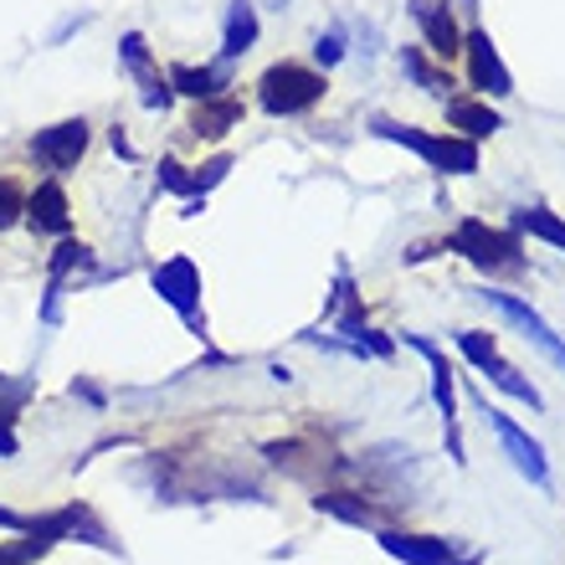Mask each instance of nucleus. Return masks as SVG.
Segmentation results:
<instances>
[{
    "label": "nucleus",
    "instance_id": "nucleus-9",
    "mask_svg": "<svg viewBox=\"0 0 565 565\" xmlns=\"http://www.w3.org/2000/svg\"><path fill=\"white\" fill-rule=\"evenodd\" d=\"M375 535H381V551L406 565H458L452 545L437 535H406V530H375ZM462 565H478V555H468Z\"/></svg>",
    "mask_w": 565,
    "mask_h": 565
},
{
    "label": "nucleus",
    "instance_id": "nucleus-7",
    "mask_svg": "<svg viewBox=\"0 0 565 565\" xmlns=\"http://www.w3.org/2000/svg\"><path fill=\"white\" fill-rule=\"evenodd\" d=\"M483 417H489V431L499 437V447L509 452V462H514V468H520V473L530 478L535 489H551V462H545V447H540L524 427H514L504 412H493V406L483 412Z\"/></svg>",
    "mask_w": 565,
    "mask_h": 565
},
{
    "label": "nucleus",
    "instance_id": "nucleus-2",
    "mask_svg": "<svg viewBox=\"0 0 565 565\" xmlns=\"http://www.w3.org/2000/svg\"><path fill=\"white\" fill-rule=\"evenodd\" d=\"M257 98H263L268 114L294 119V114H303V108H313L324 98V73H313L303 62H273L268 73L257 77Z\"/></svg>",
    "mask_w": 565,
    "mask_h": 565
},
{
    "label": "nucleus",
    "instance_id": "nucleus-30",
    "mask_svg": "<svg viewBox=\"0 0 565 565\" xmlns=\"http://www.w3.org/2000/svg\"><path fill=\"white\" fill-rule=\"evenodd\" d=\"M73 396H83V402H93V406H104V391L88 386V381H73Z\"/></svg>",
    "mask_w": 565,
    "mask_h": 565
},
{
    "label": "nucleus",
    "instance_id": "nucleus-25",
    "mask_svg": "<svg viewBox=\"0 0 565 565\" xmlns=\"http://www.w3.org/2000/svg\"><path fill=\"white\" fill-rule=\"evenodd\" d=\"M21 216H26V195H21V185H15L11 175H6V180H0V232H6V226H15Z\"/></svg>",
    "mask_w": 565,
    "mask_h": 565
},
{
    "label": "nucleus",
    "instance_id": "nucleus-4",
    "mask_svg": "<svg viewBox=\"0 0 565 565\" xmlns=\"http://www.w3.org/2000/svg\"><path fill=\"white\" fill-rule=\"evenodd\" d=\"M458 350H462L468 360H473L478 371L489 375V381H493L499 391L520 396V402L530 406V412H540V406H545V396L535 391V381H524V375L514 371V365H509L504 355H499V340H493V334H483V329H462V334H458Z\"/></svg>",
    "mask_w": 565,
    "mask_h": 565
},
{
    "label": "nucleus",
    "instance_id": "nucleus-22",
    "mask_svg": "<svg viewBox=\"0 0 565 565\" xmlns=\"http://www.w3.org/2000/svg\"><path fill=\"white\" fill-rule=\"evenodd\" d=\"M402 67H406L412 77H417V88H422V93H437V98H443V93L452 88V77H447L443 67H431V62L422 57L417 46H406V52H402Z\"/></svg>",
    "mask_w": 565,
    "mask_h": 565
},
{
    "label": "nucleus",
    "instance_id": "nucleus-27",
    "mask_svg": "<svg viewBox=\"0 0 565 565\" xmlns=\"http://www.w3.org/2000/svg\"><path fill=\"white\" fill-rule=\"evenodd\" d=\"M313 57L324 62V67H334V62L344 57V36H340V31H324V36H319V46H313Z\"/></svg>",
    "mask_w": 565,
    "mask_h": 565
},
{
    "label": "nucleus",
    "instance_id": "nucleus-28",
    "mask_svg": "<svg viewBox=\"0 0 565 565\" xmlns=\"http://www.w3.org/2000/svg\"><path fill=\"white\" fill-rule=\"evenodd\" d=\"M226 170H232V160H226V154H216L211 164H201V175H195V195H206L211 185H216V180L226 175Z\"/></svg>",
    "mask_w": 565,
    "mask_h": 565
},
{
    "label": "nucleus",
    "instance_id": "nucleus-18",
    "mask_svg": "<svg viewBox=\"0 0 565 565\" xmlns=\"http://www.w3.org/2000/svg\"><path fill=\"white\" fill-rule=\"evenodd\" d=\"M447 124H452V129H462L468 139H489L493 129H504V124H499V114H493L489 104H473V98H452V104H447Z\"/></svg>",
    "mask_w": 565,
    "mask_h": 565
},
{
    "label": "nucleus",
    "instance_id": "nucleus-24",
    "mask_svg": "<svg viewBox=\"0 0 565 565\" xmlns=\"http://www.w3.org/2000/svg\"><path fill=\"white\" fill-rule=\"evenodd\" d=\"M77 268H93V253L83 247V242H62L57 253H52V282H62L67 273H77Z\"/></svg>",
    "mask_w": 565,
    "mask_h": 565
},
{
    "label": "nucleus",
    "instance_id": "nucleus-6",
    "mask_svg": "<svg viewBox=\"0 0 565 565\" xmlns=\"http://www.w3.org/2000/svg\"><path fill=\"white\" fill-rule=\"evenodd\" d=\"M478 303H489V309L499 313V319H509V324L520 329L524 340L535 344V350H540L545 360H551V365H561V371H565V340L555 334L551 324H545V319H540L535 309H530V303H520V298L499 294V288H483V294H478Z\"/></svg>",
    "mask_w": 565,
    "mask_h": 565
},
{
    "label": "nucleus",
    "instance_id": "nucleus-14",
    "mask_svg": "<svg viewBox=\"0 0 565 565\" xmlns=\"http://www.w3.org/2000/svg\"><path fill=\"white\" fill-rule=\"evenodd\" d=\"M406 344L431 365V402H437L443 422H458V391H452V365H447V355L431 340H422V334H406Z\"/></svg>",
    "mask_w": 565,
    "mask_h": 565
},
{
    "label": "nucleus",
    "instance_id": "nucleus-15",
    "mask_svg": "<svg viewBox=\"0 0 565 565\" xmlns=\"http://www.w3.org/2000/svg\"><path fill=\"white\" fill-rule=\"evenodd\" d=\"M319 514H334L344 524H360V530H386V514L371 504V499H360V493H319L313 499Z\"/></svg>",
    "mask_w": 565,
    "mask_h": 565
},
{
    "label": "nucleus",
    "instance_id": "nucleus-1",
    "mask_svg": "<svg viewBox=\"0 0 565 565\" xmlns=\"http://www.w3.org/2000/svg\"><path fill=\"white\" fill-rule=\"evenodd\" d=\"M371 129L381 139H391V145L417 149L422 160H427L431 170H443V175H473V170H478V145H473V139L422 135V129H412V124H396V119H375Z\"/></svg>",
    "mask_w": 565,
    "mask_h": 565
},
{
    "label": "nucleus",
    "instance_id": "nucleus-29",
    "mask_svg": "<svg viewBox=\"0 0 565 565\" xmlns=\"http://www.w3.org/2000/svg\"><path fill=\"white\" fill-rule=\"evenodd\" d=\"M0 530H21V535H26V530H31V520H26V514H15V509H6V504H0Z\"/></svg>",
    "mask_w": 565,
    "mask_h": 565
},
{
    "label": "nucleus",
    "instance_id": "nucleus-26",
    "mask_svg": "<svg viewBox=\"0 0 565 565\" xmlns=\"http://www.w3.org/2000/svg\"><path fill=\"white\" fill-rule=\"evenodd\" d=\"M160 185L175 195H191V201H206V195H195V175H185V164L175 160H160Z\"/></svg>",
    "mask_w": 565,
    "mask_h": 565
},
{
    "label": "nucleus",
    "instance_id": "nucleus-16",
    "mask_svg": "<svg viewBox=\"0 0 565 565\" xmlns=\"http://www.w3.org/2000/svg\"><path fill=\"white\" fill-rule=\"evenodd\" d=\"M237 124H242V98H232V93H216V98H201L191 129L201 139H222L226 129H237Z\"/></svg>",
    "mask_w": 565,
    "mask_h": 565
},
{
    "label": "nucleus",
    "instance_id": "nucleus-21",
    "mask_svg": "<svg viewBox=\"0 0 565 565\" xmlns=\"http://www.w3.org/2000/svg\"><path fill=\"white\" fill-rule=\"evenodd\" d=\"M278 468H288V473H298V478H309V473H319V462H309V458H324L313 443H268L263 447Z\"/></svg>",
    "mask_w": 565,
    "mask_h": 565
},
{
    "label": "nucleus",
    "instance_id": "nucleus-17",
    "mask_svg": "<svg viewBox=\"0 0 565 565\" xmlns=\"http://www.w3.org/2000/svg\"><path fill=\"white\" fill-rule=\"evenodd\" d=\"M257 46V6L253 0H232V11H226V36H222V57H247Z\"/></svg>",
    "mask_w": 565,
    "mask_h": 565
},
{
    "label": "nucleus",
    "instance_id": "nucleus-13",
    "mask_svg": "<svg viewBox=\"0 0 565 565\" xmlns=\"http://www.w3.org/2000/svg\"><path fill=\"white\" fill-rule=\"evenodd\" d=\"M26 222L36 226V232L67 237V226H73V206H67V191H62L57 180H46V185H36V195L26 201Z\"/></svg>",
    "mask_w": 565,
    "mask_h": 565
},
{
    "label": "nucleus",
    "instance_id": "nucleus-19",
    "mask_svg": "<svg viewBox=\"0 0 565 565\" xmlns=\"http://www.w3.org/2000/svg\"><path fill=\"white\" fill-rule=\"evenodd\" d=\"M170 88L191 93V98H216L222 88H232L226 67H170Z\"/></svg>",
    "mask_w": 565,
    "mask_h": 565
},
{
    "label": "nucleus",
    "instance_id": "nucleus-8",
    "mask_svg": "<svg viewBox=\"0 0 565 565\" xmlns=\"http://www.w3.org/2000/svg\"><path fill=\"white\" fill-rule=\"evenodd\" d=\"M83 149H88V124L83 119H62L31 139V154H36L46 170H57V175H67V170L83 160Z\"/></svg>",
    "mask_w": 565,
    "mask_h": 565
},
{
    "label": "nucleus",
    "instance_id": "nucleus-5",
    "mask_svg": "<svg viewBox=\"0 0 565 565\" xmlns=\"http://www.w3.org/2000/svg\"><path fill=\"white\" fill-rule=\"evenodd\" d=\"M149 282H154V294H160L164 303L191 324V334L206 340V313H201V268H195L191 257H170V263H160Z\"/></svg>",
    "mask_w": 565,
    "mask_h": 565
},
{
    "label": "nucleus",
    "instance_id": "nucleus-10",
    "mask_svg": "<svg viewBox=\"0 0 565 565\" xmlns=\"http://www.w3.org/2000/svg\"><path fill=\"white\" fill-rule=\"evenodd\" d=\"M462 52H468L473 88H483L489 98H509V93H514V77H509V67L499 62V52H493L489 31H468V36H462Z\"/></svg>",
    "mask_w": 565,
    "mask_h": 565
},
{
    "label": "nucleus",
    "instance_id": "nucleus-11",
    "mask_svg": "<svg viewBox=\"0 0 565 565\" xmlns=\"http://www.w3.org/2000/svg\"><path fill=\"white\" fill-rule=\"evenodd\" d=\"M412 15H417L422 36H427V52L437 62H452L462 52V31L458 21H452V11H447L443 0H412Z\"/></svg>",
    "mask_w": 565,
    "mask_h": 565
},
{
    "label": "nucleus",
    "instance_id": "nucleus-20",
    "mask_svg": "<svg viewBox=\"0 0 565 565\" xmlns=\"http://www.w3.org/2000/svg\"><path fill=\"white\" fill-rule=\"evenodd\" d=\"M514 232L551 242V247H561V253H565V222H561V216H551V211H540V206L514 211Z\"/></svg>",
    "mask_w": 565,
    "mask_h": 565
},
{
    "label": "nucleus",
    "instance_id": "nucleus-23",
    "mask_svg": "<svg viewBox=\"0 0 565 565\" xmlns=\"http://www.w3.org/2000/svg\"><path fill=\"white\" fill-rule=\"evenodd\" d=\"M57 540L52 535H42L36 524L26 530V540H15V545H0V565H31V561H42L46 551H52Z\"/></svg>",
    "mask_w": 565,
    "mask_h": 565
},
{
    "label": "nucleus",
    "instance_id": "nucleus-31",
    "mask_svg": "<svg viewBox=\"0 0 565 565\" xmlns=\"http://www.w3.org/2000/svg\"><path fill=\"white\" fill-rule=\"evenodd\" d=\"M468 6H473V0H468Z\"/></svg>",
    "mask_w": 565,
    "mask_h": 565
},
{
    "label": "nucleus",
    "instance_id": "nucleus-12",
    "mask_svg": "<svg viewBox=\"0 0 565 565\" xmlns=\"http://www.w3.org/2000/svg\"><path fill=\"white\" fill-rule=\"evenodd\" d=\"M119 57H124V67L145 83V108H170V98H175V88L170 83H160V73H154V62H149V46H145V36L139 31H129L119 42Z\"/></svg>",
    "mask_w": 565,
    "mask_h": 565
},
{
    "label": "nucleus",
    "instance_id": "nucleus-3",
    "mask_svg": "<svg viewBox=\"0 0 565 565\" xmlns=\"http://www.w3.org/2000/svg\"><path fill=\"white\" fill-rule=\"evenodd\" d=\"M452 253H462L483 273H504V278L524 273L520 237H514V232H499V226H489V222H462L458 232H452Z\"/></svg>",
    "mask_w": 565,
    "mask_h": 565
}]
</instances>
